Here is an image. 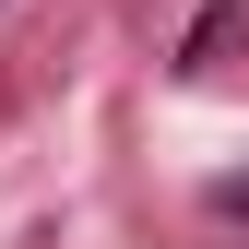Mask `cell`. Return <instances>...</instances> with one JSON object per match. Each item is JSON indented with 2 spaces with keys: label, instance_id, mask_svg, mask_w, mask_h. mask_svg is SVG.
Here are the masks:
<instances>
[{
  "label": "cell",
  "instance_id": "cell-1",
  "mask_svg": "<svg viewBox=\"0 0 249 249\" xmlns=\"http://www.w3.org/2000/svg\"><path fill=\"white\" fill-rule=\"evenodd\" d=\"M213 213H249V178H226V190H213Z\"/></svg>",
  "mask_w": 249,
  "mask_h": 249
}]
</instances>
